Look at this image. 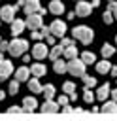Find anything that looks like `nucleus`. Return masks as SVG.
Instances as JSON below:
<instances>
[{"instance_id":"1","label":"nucleus","mask_w":117,"mask_h":121,"mask_svg":"<svg viewBox=\"0 0 117 121\" xmlns=\"http://www.w3.org/2000/svg\"><path fill=\"white\" fill-rule=\"evenodd\" d=\"M72 34H74V40H81L85 45H89V43L92 42V38H94L92 28H91V26H85V25L75 26V28L72 30Z\"/></svg>"},{"instance_id":"2","label":"nucleus","mask_w":117,"mask_h":121,"mask_svg":"<svg viewBox=\"0 0 117 121\" xmlns=\"http://www.w3.org/2000/svg\"><path fill=\"white\" fill-rule=\"evenodd\" d=\"M26 49H28V42L23 38H13V42H9V47H8L11 57H21Z\"/></svg>"},{"instance_id":"3","label":"nucleus","mask_w":117,"mask_h":121,"mask_svg":"<svg viewBox=\"0 0 117 121\" xmlns=\"http://www.w3.org/2000/svg\"><path fill=\"white\" fill-rule=\"evenodd\" d=\"M85 62L81 60V59H70L68 62H66V72H70L72 76H77V78H81L83 74H85Z\"/></svg>"},{"instance_id":"4","label":"nucleus","mask_w":117,"mask_h":121,"mask_svg":"<svg viewBox=\"0 0 117 121\" xmlns=\"http://www.w3.org/2000/svg\"><path fill=\"white\" fill-rule=\"evenodd\" d=\"M25 25H26L30 30H40V28L43 26V17H42L40 13H30V15H26Z\"/></svg>"},{"instance_id":"5","label":"nucleus","mask_w":117,"mask_h":121,"mask_svg":"<svg viewBox=\"0 0 117 121\" xmlns=\"http://www.w3.org/2000/svg\"><path fill=\"white\" fill-rule=\"evenodd\" d=\"M49 30H51V34L55 38H64V34H66V23L60 21V19H55L49 25Z\"/></svg>"},{"instance_id":"6","label":"nucleus","mask_w":117,"mask_h":121,"mask_svg":"<svg viewBox=\"0 0 117 121\" xmlns=\"http://www.w3.org/2000/svg\"><path fill=\"white\" fill-rule=\"evenodd\" d=\"M15 13H17V6H2V9H0V19L2 21H6V23H13V19H15Z\"/></svg>"},{"instance_id":"7","label":"nucleus","mask_w":117,"mask_h":121,"mask_svg":"<svg viewBox=\"0 0 117 121\" xmlns=\"http://www.w3.org/2000/svg\"><path fill=\"white\" fill-rule=\"evenodd\" d=\"M91 11H92V4L77 0V4H75V15L77 17H87V15H91Z\"/></svg>"},{"instance_id":"8","label":"nucleus","mask_w":117,"mask_h":121,"mask_svg":"<svg viewBox=\"0 0 117 121\" xmlns=\"http://www.w3.org/2000/svg\"><path fill=\"white\" fill-rule=\"evenodd\" d=\"M47 55H49V51H47V45H43V43H36V45L32 47V57H34V59L42 60V59H45Z\"/></svg>"},{"instance_id":"9","label":"nucleus","mask_w":117,"mask_h":121,"mask_svg":"<svg viewBox=\"0 0 117 121\" xmlns=\"http://www.w3.org/2000/svg\"><path fill=\"white\" fill-rule=\"evenodd\" d=\"M40 110H42V113H57L58 112V102H55L53 98L51 100H45L40 106Z\"/></svg>"},{"instance_id":"10","label":"nucleus","mask_w":117,"mask_h":121,"mask_svg":"<svg viewBox=\"0 0 117 121\" xmlns=\"http://www.w3.org/2000/svg\"><path fill=\"white\" fill-rule=\"evenodd\" d=\"M36 108H38V100L34 96H25V100H23V112L32 113Z\"/></svg>"},{"instance_id":"11","label":"nucleus","mask_w":117,"mask_h":121,"mask_svg":"<svg viewBox=\"0 0 117 121\" xmlns=\"http://www.w3.org/2000/svg\"><path fill=\"white\" fill-rule=\"evenodd\" d=\"M25 15H30V13H38L40 9V0H25Z\"/></svg>"},{"instance_id":"12","label":"nucleus","mask_w":117,"mask_h":121,"mask_svg":"<svg viewBox=\"0 0 117 121\" xmlns=\"http://www.w3.org/2000/svg\"><path fill=\"white\" fill-rule=\"evenodd\" d=\"M9 25H11V30H9L11 36H19V34L25 30V26H26L25 21H21V19H13V23H9Z\"/></svg>"},{"instance_id":"13","label":"nucleus","mask_w":117,"mask_h":121,"mask_svg":"<svg viewBox=\"0 0 117 121\" xmlns=\"http://www.w3.org/2000/svg\"><path fill=\"white\" fill-rule=\"evenodd\" d=\"M62 91H64V95H68V98H70V100H75V98H77L74 81H64V85H62Z\"/></svg>"},{"instance_id":"14","label":"nucleus","mask_w":117,"mask_h":121,"mask_svg":"<svg viewBox=\"0 0 117 121\" xmlns=\"http://www.w3.org/2000/svg\"><path fill=\"white\" fill-rule=\"evenodd\" d=\"M45 72H47V68H45V64H42V62H34V64L30 66V74H32L34 78L45 76Z\"/></svg>"},{"instance_id":"15","label":"nucleus","mask_w":117,"mask_h":121,"mask_svg":"<svg viewBox=\"0 0 117 121\" xmlns=\"http://www.w3.org/2000/svg\"><path fill=\"white\" fill-rule=\"evenodd\" d=\"M28 74H30V68L28 66H21L15 70V79L17 81H28Z\"/></svg>"},{"instance_id":"16","label":"nucleus","mask_w":117,"mask_h":121,"mask_svg":"<svg viewBox=\"0 0 117 121\" xmlns=\"http://www.w3.org/2000/svg\"><path fill=\"white\" fill-rule=\"evenodd\" d=\"M11 72H13V62H11V60L2 59V60H0V74H4V76L8 78Z\"/></svg>"},{"instance_id":"17","label":"nucleus","mask_w":117,"mask_h":121,"mask_svg":"<svg viewBox=\"0 0 117 121\" xmlns=\"http://www.w3.org/2000/svg\"><path fill=\"white\" fill-rule=\"evenodd\" d=\"M49 11L55 13V15H60V13L64 11V4H62L60 0H51V4H49Z\"/></svg>"},{"instance_id":"18","label":"nucleus","mask_w":117,"mask_h":121,"mask_svg":"<svg viewBox=\"0 0 117 121\" xmlns=\"http://www.w3.org/2000/svg\"><path fill=\"white\" fill-rule=\"evenodd\" d=\"M108 95H109V83L100 85V87H98V91H96V98H98V100H106V98H108Z\"/></svg>"},{"instance_id":"19","label":"nucleus","mask_w":117,"mask_h":121,"mask_svg":"<svg viewBox=\"0 0 117 121\" xmlns=\"http://www.w3.org/2000/svg\"><path fill=\"white\" fill-rule=\"evenodd\" d=\"M100 112H104V113H117V102H115V100L104 102V106L100 108Z\"/></svg>"},{"instance_id":"20","label":"nucleus","mask_w":117,"mask_h":121,"mask_svg":"<svg viewBox=\"0 0 117 121\" xmlns=\"http://www.w3.org/2000/svg\"><path fill=\"white\" fill-rule=\"evenodd\" d=\"M62 51H64V47H62V45H53V49L49 51V55H47V57H49L51 60H57V59H60Z\"/></svg>"},{"instance_id":"21","label":"nucleus","mask_w":117,"mask_h":121,"mask_svg":"<svg viewBox=\"0 0 117 121\" xmlns=\"http://www.w3.org/2000/svg\"><path fill=\"white\" fill-rule=\"evenodd\" d=\"M111 70V64H109V60H100V62H96V72L98 74H106V72H109Z\"/></svg>"},{"instance_id":"22","label":"nucleus","mask_w":117,"mask_h":121,"mask_svg":"<svg viewBox=\"0 0 117 121\" xmlns=\"http://www.w3.org/2000/svg\"><path fill=\"white\" fill-rule=\"evenodd\" d=\"M53 70H55L57 74H64V72H66V60H60V59L53 60Z\"/></svg>"},{"instance_id":"23","label":"nucleus","mask_w":117,"mask_h":121,"mask_svg":"<svg viewBox=\"0 0 117 121\" xmlns=\"http://www.w3.org/2000/svg\"><path fill=\"white\" fill-rule=\"evenodd\" d=\"M26 83H28V89H30L32 93H42V89H43V87L40 85V81H38V78H32V79H28Z\"/></svg>"},{"instance_id":"24","label":"nucleus","mask_w":117,"mask_h":121,"mask_svg":"<svg viewBox=\"0 0 117 121\" xmlns=\"http://www.w3.org/2000/svg\"><path fill=\"white\" fill-rule=\"evenodd\" d=\"M42 93H43V96H45V100H51V98L55 96V85H51V83H47V85H43V89H42Z\"/></svg>"},{"instance_id":"25","label":"nucleus","mask_w":117,"mask_h":121,"mask_svg":"<svg viewBox=\"0 0 117 121\" xmlns=\"http://www.w3.org/2000/svg\"><path fill=\"white\" fill-rule=\"evenodd\" d=\"M113 53H115V47H113L111 43H104V45H102V57H104V59L111 57Z\"/></svg>"},{"instance_id":"26","label":"nucleus","mask_w":117,"mask_h":121,"mask_svg":"<svg viewBox=\"0 0 117 121\" xmlns=\"http://www.w3.org/2000/svg\"><path fill=\"white\" fill-rule=\"evenodd\" d=\"M62 55L70 60V59H75L77 57V49H75V45H70V47H66L64 51H62Z\"/></svg>"},{"instance_id":"27","label":"nucleus","mask_w":117,"mask_h":121,"mask_svg":"<svg viewBox=\"0 0 117 121\" xmlns=\"http://www.w3.org/2000/svg\"><path fill=\"white\" fill-rule=\"evenodd\" d=\"M81 60H83L85 64H92V62L96 60V55L91 53V51H85V53H81Z\"/></svg>"},{"instance_id":"28","label":"nucleus","mask_w":117,"mask_h":121,"mask_svg":"<svg viewBox=\"0 0 117 121\" xmlns=\"http://www.w3.org/2000/svg\"><path fill=\"white\" fill-rule=\"evenodd\" d=\"M81 79H83V83H85L87 87H94V85H96V78H94V76H85V74H83Z\"/></svg>"},{"instance_id":"29","label":"nucleus","mask_w":117,"mask_h":121,"mask_svg":"<svg viewBox=\"0 0 117 121\" xmlns=\"http://www.w3.org/2000/svg\"><path fill=\"white\" fill-rule=\"evenodd\" d=\"M83 100H85L87 104H91V102L94 100V95L89 91V87H87V85H85V89H83Z\"/></svg>"},{"instance_id":"30","label":"nucleus","mask_w":117,"mask_h":121,"mask_svg":"<svg viewBox=\"0 0 117 121\" xmlns=\"http://www.w3.org/2000/svg\"><path fill=\"white\" fill-rule=\"evenodd\" d=\"M8 93H9V95H17V93H19V81H17V79L9 81V89H8Z\"/></svg>"},{"instance_id":"31","label":"nucleus","mask_w":117,"mask_h":121,"mask_svg":"<svg viewBox=\"0 0 117 121\" xmlns=\"http://www.w3.org/2000/svg\"><path fill=\"white\" fill-rule=\"evenodd\" d=\"M102 19H104V23H106V25H111V23H113V13L106 9V11L102 13Z\"/></svg>"},{"instance_id":"32","label":"nucleus","mask_w":117,"mask_h":121,"mask_svg":"<svg viewBox=\"0 0 117 121\" xmlns=\"http://www.w3.org/2000/svg\"><path fill=\"white\" fill-rule=\"evenodd\" d=\"M60 45L66 49V47H70V45H74V40H70V38H62L60 40Z\"/></svg>"},{"instance_id":"33","label":"nucleus","mask_w":117,"mask_h":121,"mask_svg":"<svg viewBox=\"0 0 117 121\" xmlns=\"http://www.w3.org/2000/svg\"><path fill=\"white\" fill-rule=\"evenodd\" d=\"M23 112V108H19V106H9L8 108V113H21Z\"/></svg>"},{"instance_id":"34","label":"nucleus","mask_w":117,"mask_h":121,"mask_svg":"<svg viewBox=\"0 0 117 121\" xmlns=\"http://www.w3.org/2000/svg\"><path fill=\"white\" fill-rule=\"evenodd\" d=\"M30 38H32V40H42L43 36H42V32H40V30H32V34H30Z\"/></svg>"},{"instance_id":"35","label":"nucleus","mask_w":117,"mask_h":121,"mask_svg":"<svg viewBox=\"0 0 117 121\" xmlns=\"http://www.w3.org/2000/svg\"><path fill=\"white\" fill-rule=\"evenodd\" d=\"M60 106H64V104H68V95H60L58 96V100H57Z\"/></svg>"},{"instance_id":"36","label":"nucleus","mask_w":117,"mask_h":121,"mask_svg":"<svg viewBox=\"0 0 117 121\" xmlns=\"http://www.w3.org/2000/svg\"><path fill=\"white\" fill-rule=\"evenodd\" d=\"M8 47H9V42H6V40H0V51L4 53V51H8Z\"/></svg>"},{"instance_id":"37","label":"nucleus","mask_w":117,"mask_h":121,"mask_svg":"<svg viewBox=\"0 0 117 121\" xmlns=\"http://www.w3.org/2000/svg\"><path fill=\"white\" fill-rule=\"evenodd\" d=\"M40 32H42V36H43V38L51 34V30H49V26H42V28H40Z\"/></svg>"},{"instance_id":"38","label":"nucleus","mask_w":117,"mask_h":121,"mask_svg":"<svg viewBox=\"0 0 117 121\" xmlns=\"http://www.w3.org/2000/svg\"><path fill=\"white\" fill-rule=\"evenodd\" d=\"M45 43H47V45H53V43H55V36H53V34L45 36Z\"/></svg>"},{"instance_id":"39","label":"nucleus","mask_w":117,"mask_h":121,"mask_svg":"<svg viewBox=\"0 0 117 121\" xmlns=\"http://www.w3.org/2000/svg\"><path fill=\"white\" fill-rule=\"evenodd\" d=\"M62 112H64V113H74V108H72V106H66V104H64Z\"/></svg>"},{"instance_id":"40","label":"nucleus","mask_w":117,"mask_h":121,"mask_svg":"<svg viewBox=\"0 0 117 121\" xmlns=\"http://www.w3.org/2000/svg\"><path fill=\"white\" fill-rule=\"evenodd\" d=\"M115 8H117V2H113V0H111V2L108 4V11H113Z\"/></svg>"},{"instance_id":"41","label":"nucleus","mask_w":117,"mask_h":121,"mask_svg":"<svg viewBox=\"0 0 117 121\" xmlns=\"http://www.w3.org/2000/svg\"><path fill=\"white\" fill-rule=\"evenodd\" d=\"M109 72H111V76H113V78H117V66H111V70H109Z\"/></svg>"},{"instance_id":"42","label":"nucleus","mask_w":117,"mask_h":121,"mask_svg":"<svg viewBox=\"0 0 117 121\" xmlns=\"http://www.w3.org/2000/svg\"><path fill=\"white\" fill-rule=\"evenodd\" d=\"M91 4H92V8H96V6H100V0H91Z\"/></svg>"},{"instance_id":"43","label":"nucleus","mask_w":117,"mask_h":121,"mask_svg":"<svg viewBox=\"0 0 117 121\" xmlns=\"http://www.w3.org/2000/svg\"><path fill=\"white\" fill-rule=\"evenodd\" d=\"M111 96H113V100L117 102V89H113V91H111Z\"/></svg>"},{"instance_id":"44","label":"nucleus","mask_w":117,"mask_h":121,"mask_svg":"<svg viewBox=\"0 0 117 121\" xmlns=\"http://www.w3.org/2000/svg\"><path fill=\"white\" fill-rule=\"evenodd\" d=\"M4 96H6V93H4V91H0V100H4Z\"/></svg>"},{"instance_id":"45","label":"nucleus","mask_w":117,"mask_h":121,"mask_svg":"<svg viewBox=\"0 0 117 121\" xmlns=\"http://www.w3.org/2000/svg\"><path fill=\"white\" fill-rule=\"evenodd\" d=\"M111 13H113V17H115V19H117V8H115V9H113V11H111Z\"/></svg>"},{"instance_id":"46","label":"nucleus","mask_w":117,"mask_h":121,"mask_svg":"<svg viewBox=\"0 0 117 121\" xmlns=\"http://www.w3.org/2000/svg\"><path fill=\"white\" fill-rule=\"evenodd\" d=\"M2 59H4V55H2V51H0V60H2Z\"/></svg>"},{"instance_id":"47","label":"nucleus","mask_w":117,"mask_h":121,"mask_svg":"<svg viewBox=\"0 0 117 121\" xmlns=\"http://www.w3.org/2000/svg\"><path fill=\"white\" fill-rule=\"evenodd\" d=\"M115 43H117V36H115Z\"/></svg>"},{"instance_id":"48","label":"nucleus","mask_w":117,"mask_h":121,"mask_svg":"<svg viewBox=\"0 0 117 121\" xmlns=\"http://www.w3.org/2000/svg\"><path fill=\"white\" fill-rule=\"evenodd\" d=\"M108 2H111V0H108Z\"/></svg>"}]
</instances>
